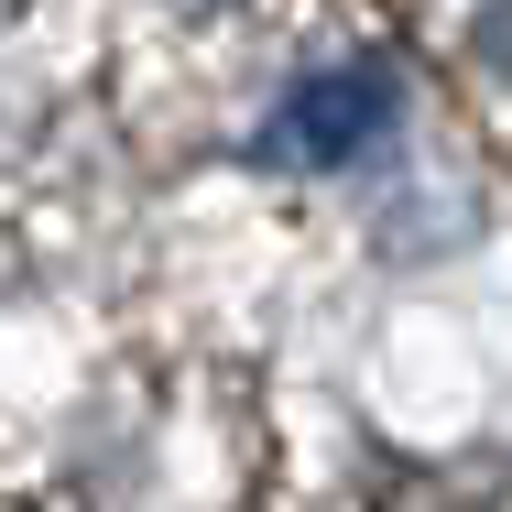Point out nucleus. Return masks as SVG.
Segmentation results:
<instances>
[{
  "label": "nucleus",
  "instance_id": "nucleus-1",
  "mask_svg": "<svg viewBox=\"0 0 512 512\" xmlns=\"http://www.w3.org/2000/svg\"><path fill=\"white\" fill-rule=\"evenodd\" d=\"M393 109H404V99H393V77H382V66H338V77H306L295 99L273 109L262 153H273V164H295V175H338V164L382 153Z\"/></svg>",
  "mask_w": 512,
  "mask_h": 512
}]
</instances>
